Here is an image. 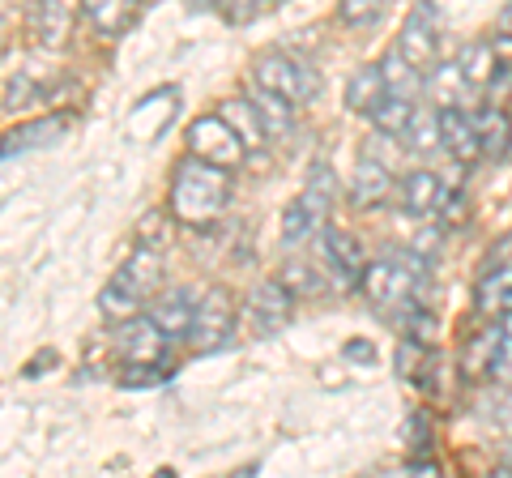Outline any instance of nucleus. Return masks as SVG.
Listing matches in <instances>:
<instances>
[{
	"instance_id": "2f4dec72",
	"label": "nucleus",
	"mask_w": 512,
	"mask_h": 478,
	"mask_svg": "<svg viewBox=\"0 0 512 478\" xmlns=\"http://www.w3.org/2000/svg\"><path fill=\"white\" fill-rule=\"evenodd\" d=\"M402 137L410 141V150H436L440 146V111H419L414 107V116H410Z\"/></svg>"
},
{
	"instance_id": "5701e85b",
	"label": "nucleus",
	"mask_w": 512,
	"mask_h": 478,
	"mask_svg": "<svg viewBox=\"0 0 512 478\" xmlns=\"http://www.w3.org/2000/svg\"><path fill=\"white\" fill-rule=\"evenodd\" d=\"M218 116L227 120L231 129L239 133V141H244L248 150H252V146H261V141H265V124H261V116H256L252 99H231V103H222Z\"/></svg>"
},
{
	"instance_id": "72a5a7b5",
	"label": "nucleus",
	"mask_w": 512,
	"mask_h": 478,
	"mask_svg": "<svg viewBox=\"0 0 512 478\" xmlns=\"http://www.w3.org/2000/svg\"><path fill=\"white\" fill-rule=\"evenodd\" d=\"M99 308H103L107 321H128V316H137V312H141V299H133V295L124 291V286L107 282V286H103V295H99Z\"/></svg>"
},
{
	"instance_id": "c756f323",
	"label": "nucleus",
	"mask_w": 512,
	"mask_h": 478,
	"mask_svg": "<svg viewBox=\"0 0 512 478\" xmlns=\"http://www.w3.org/2000/svg\"><path fill=\"white\" fill-rule=\"evenodd\" d=\"M316 227H320V218H316L303 201H291V205H286V214H282V239H286V248L308 244V235H312Z\"/></svg>"
},
{
	"instance_id": "f03ea898",
	"label": "nucleus",
	"mask_w": 512,
	"mask_h": 478,
	"mask_svg": "<svg viewBox=\"0 0 512 478\" xmlns=\"http://www.w3.org/2000/svg\"><path fill=\"white\" fill-rule=\"evenodd\" d=\"M419 278H423V261L397 252V257H380L372 265H363L359 286H363V295L372 299L376 308H402V304L414 299Z\"/></svg>"
},
{
	"instance_id": "20e7f679",
	"label": "nucleus",
	"mask_w": 512,
	"mask_h": 478,
	"mask_svg": "<svg viewBox=\"0 0 512 478\" xmlns=\"http://www.w3.org/2000/svg\"><path fill=\"white\" fill-rule=\"evenodd\" d=\"M188 154H197V158H205V163L231 171V167L244 163L248 146L239 141V133L231 129V124L214 111V116H197L188 124Z\"/></svg>"
},
{
	"instance_id": "39448f33",
	"label": "nucleus",
	"mask_w": 512,
	"mask_h": 478,
	"mask_svg": "<svg viewBox=\"0 0 512 478\" xmlns=\"http://www.w3.org/2000/svg\"><path fill=\"white\" fill-rule=\"evenodd\" d=\"M231 329H235V304H231V295L222 291V286H214V291H205V295L197 299L188 342H192V350L210 355V350H218L222 342L231 338Z\"/></svg>"
},
{
	"instance_id": "6e6552de",
	"label": "nucleus",
	"mask_w": 512,
	"mask_h": 478,
	"mask_svg": "<svg viewBox=\"0 0 512 478\" xmlns=\"http://www.w3.org/2000/svg\"><path fill=\"white\" fill-rule=\"evenodd\" d=\"M82 0H35L30 5V35H35L39 47H69L73 39V22Z\"/></svg>"
},
{
	"instance_id": "f3484780",
	"label": "nucleus",
	"mask_w": 512,
	"mask_h": 478,
	"mask_svg": "<svg viewBox=\"0 0 512 478\" xmlns=\"http://www.w3.org/2000/svg\"><path fill=\"white\" fill-rule=\"evenodd\" d=\"M175 116V90H158V116H154V94H146V103H137V111L128 116V137L146 141L158 137Z\"/></svg>"
},
{
	"instance_id": "dca6fc26",
	"label": "nucleus",
	"mask_w": 512,
	"mask_h": 478,
	"mask_svg": "<svg viewBox=\"0 0 512 478\" xmlns=\"http://www.w3.org/2000/svg\"><path fill=\"white\" fill-rule=\"evenodd\" d=\"M440 197H444V184L440 175L431 171H410L402 180V210L414 214V218H427L440 210Z\"/></svg>"
},
{
	"instance_id": "473e14b6",
	"label": "nucleus",
	"mask_w": 512,
	"mask_h": 478,
	"mask_svg": "<svg viewBox=\"0 0 512 478\" xmlns=\"http://www.w3.org/2000/svg\"><path fill=\"white\" fill-rule=\"evenodd\" d=\"M137 244L163 252L171 244V210H146L137 222Z\"/></svg>"
},
{
	"instance_id": "a19ab883",
	"label": "nucleus",
	"mask_w": 512,
	"mask_h": 478,
	"mask_svg": "<svg viewBox=\"0 0 512 478\" xmlns=\"http://www.w3.org/2000/svg\"><path fill=\"white\" fill-rule=\"evenodd\" d=\"M431 333H436V316H427L423 308H414V312H410V338H419V342L427 346Z\"/></svg>"
},
{
	"instance_id": "c03bdc74",
	"label": "nucleus",
	"mask_w": 512,
	"mask_h": 478,
	"mask_svg": "<svg viewBox=\"0 0 512 478\" xmlns=\"http://www.w3.org/2000/svg\"><path fill=\"white\" fill-rule=\"evenodd\" d=\"M504 478H512V440H508V449H504V466H500Z\"/></svg>"
},
{
	"instance_id": "f704fd0d",
	"label": "nucleus",
	"mask_w": 512,
	"mask_h": 478,
	"mask_svg": "<svg viewBox=\"0 0 512 478\" xmlns=\"http://www.w3.org/2000/svg\"><path fill=\"white\" fill-rule=\"evenodd\" d=\"M282 286L291 295H316L320 291V278H316V269L312 265H303V261H291L282 269Z\"/></svg>"
},
{
	"instance_id": "0eeeda50",
	"label": "nucleus",
	"mask_w": 512,
	"mask_h": 478,
	"mask_svg": "<svg viewBox=\"0 0 512 478\" xmlns=\"http://www.w3.org/2000/svg\"><path fill=\"white\" fill-rule=\"evenodd\" d=\"M167 333L163 325L154 321V316H128V321H120V333H116V350L124 363H163L167 355Z\"/></svg>"
},
{
	"instance_id": "a878e982",
	"label": "nucleus",
	"mask_w": 512,
	"mask_h": 478,
	"mask_svg": "<svg viewBox=\"0 0 512 478\" xmlns=\"http://www.w3.org/2000/svg\"><path fill=\"white\" fill-rule=\"evenodd\" d=\"M478 308H483V312L512 308V261L487 269V278L478 282Z\"/></svg>"
},
{
	"instance_id": "4468645a",
	"label": "nucleus",
	"mask_w": 512,
	"mask_h": 478,
	"mask_svg": "<svg viewBox=\"0 0 512 478\" xmlns=\"http://www.w3.org/2000/svg\"><path fill=\"white\" fill-rule=\"evenodd\" d=\"M192 312H197V299H192L184 286H171V291H163V295L154 299V308H150V316L163 325L167 338H188Z\"/></svg>"
},
{
	"instance_id": "4be33fe9",
	"label": "nucleus",
	"mask_w": 512,
	"mask_h": 478,
	"mask_svg": "<svg viewBox=\"0 0 512 478\" xmlns=\"http://www.w3.org/2000/svg\"><path fill=\"white\" fill-rule=\"evenodd\" d=\"M500 342H504V329L500 325H487L483 333H474V338L466 342V350H461V372L466 376H491V363L495 355H500Z\"/></svg>"
},
{
	"instance_id": "b1692460",
	"label": "nucleus",
	"mask_w": 512,
	"mask_h": 478,
	"mask_svg": "<svg viewBox=\"0 0 512 478\" xmlns=\"http://www.w3.org/2000/svg\"><path fill=\"white\" fill-rule=\"evenodd\" d=\"M380 73H384V86H389V94H402V99H414V94L423 90V73L414 69L410 60H406L402 52H397V47H393L389 56H384Z\"/></svg>"
},
{
	"instance_id": "37998d69",
	"label": "nucleus",
	"mask_w": 512,
	"mask_h": 478,
	"mask_svg": "<svg viewBox=\"0 0 512 478\" xmlns=\"http://www.w3.org/2000/svg\"><path fill=\"white\" fill-rule=\"evenodd\" d=\"M491 419H495V423H500V427H504V432L512 436V389H508V397H504V406H500V410H491Z\"/></svg>"
},
{
	"instance_id": "393cba45",
	"label": "nucleus",
	"mask_w": 512,
	"mask_h": 478,
	"mask_svg": "<svg viewBox=\"0 0 512 478\" xmlns=\"http://www.w3.org/2000/svg\"><path fill=\"white\" fill-rule=\"evenodd\" d=\"M478 146H483L487 158H504L508 146H512V120L504 116L500 107L483 111V120H478Z\"/></svg>"
},
{
	"instance_id": "7ed1b4c3",
	"label": "nucleus",
	"mask_w": 512,
	"mask_h": 478,
	"mask_svg": "<svg viewBox=\"0 0 512 478\" xmlns=\"http://www.w3.org/2000/svg\"><path fill=\"white\" fill-rule=\"evenodd\" d=\"M252 77H256V86L274 90V94H282V99H291V103H312L320 94L316 69L303 65V60L291 56V52H261L252 60Z\"/></svg>"
},
{
	"instance_id": "f8f14e48",
	"label": "nucleus",
	"mask_w": 512,
	"mask_h": 478,
	"mask_svg": "<svg viewBox=\"0 0 512 478\" xmlns=\"http://www.w3.org/2000/svg\"><path fill=\"white\" fill-rule=\"evenodd\" d=\"M69 129V116H43V120H26L18 129H9L0 137V158H13V154H26V150H39V146H52V141L64 137Z\"/></svg>"
},
{
	"instance_id": "aec40b11",
	"label": "nucleus",
	"mask_w": 512,
	"mask_h": 478,
	"mask_svg": "<svg viewBox=\"0 0 512 478\" xmlns=\"http://www.w3.org/2000/svg\"><path fill=\"white\" fill-rule=\"evenodd\" d=\"M500 65H504V60L495 56V43H487V39L470 43L466 52L457 56V69H461V77H466L474 90H487L495 82V73H500Z\"/></svg>"
},
{
	"instance_id": "9b49d317",
	"label": "nucleus",
	"mask_w": 512,
	"mask_h": 478,
	"mask_svg": "<svg viewBox=\"0 0 512 478\" xmlns=\"http://www.w3.org/2000/svg\"><path fill=\"white\" fill-rule=\"evenodd\" d=\"M440 146L457 163H474L483 154V146H478V120L466 116L461 107H440Z\"/></svg>"
},
{
	"instance_id": "2eb2a0df",
	"label": "nucleus",
	"mask_w": 512,
	"mask_h": 478,
	"mask_svg": "<svg viewBox=\"0 0 512 478\" xmlns=\"http://www.w3.org/2000/svg\"><path fill=\"white\" fill-rule=\"evenodd\" d=\"M389 188H393L389 167H384L376 154H363L355 163V180H350V201H355L359 210H367V205H376V201L389 197Z\"/></svg>"
},
{
	"instance_id": "a211bd4d",
	"label": "nucleus",
	"mask_w": 512,
	"mask_h": 478,
	"mask_svg": "<svg viewBox=\"0 0 512 478\" xmlns=\"http://www.w3.org/2000/svg\"><path fill=\"white\" fill-rule=\"evenodd\" d=\"M82 9L103 35H124V30H133V22H137L141 0H82Z\"/></svg>"
},
{
	"instance_id": "c85d7f7f",
	"label": "nucleus",
	"mask_w": 512,
	"mask_h": 478,
	"mask_svg": "<svg viewBox=\"0 0 512 478\" xmlns=\"http://www.w3.org/2000/svg\"><path fill=\"white\" fill-rule=\"evenodd\" d=\"M333 197H338L333 171H329L325 163H316V167H312V175H308V188L299 193V201L308 205V210H312L316 218H325V214H329V205H333Z\"/></svg>"
},
{
	"instance_id": "c9c22d12",
	"label": "nucleus",
	"mask_w": 512,
	"mask_h": 478,
	"mask_svg": "<svg viewBox=\"0 0 512 478\" xmlns=\"http://www.w3.org/2000/svg\"><path fill=\"white\" fill-rule=\"evenodd\" d=\"M414 372H427V346L419 338H406L397 346V376H414Z\"/></svg>"
},
{
	"instance_id": "6ab92c4d",
	"label": "nucleus",
	"mask_w": 512,
	"mask_h": 478,
	"mask_svg": "<svg viewBox=\"0 0 512 478\" xmlns=\"http://www.w3.org/2000/svg\"><path fill=\"white\" fill-rule=\"evenodd\" d=\"M384 94H389V86H384L380 65H363L359 73H350V82H346V107L359 111V116H372Z\"/></svg>"
},
{
	"instance_id": "423d86ee",
	"label": "nucleus",
	"mask_w": 512,
	"mask_h": 478,
	"mask_svg": "<svg viewBox=\"0 0 512 478\" xmlns=\"http://www.w3.org/2000/svg\"><path fill=\"white\" fill-rule=\"evenodd\" d=\"M397 52L419 73H431L436 69V56H440V30H436V9L427 5H414L410 18L402 22V35H397Z\"/></svg>"
},
{
	"instance_id": "e433bc0d",
	"label": "nucleus",
	"mask_w": 512,
	"mask_h": 478,
	"mask_svg": "<svg viewBox=\"0 0 512 478\" xmlns=\"http://www.w3.org/2000/svg\"><path fill=\"white\" fill-rule=\"evenodd\" d=\"M500 329H504V342H500V355L491 363V380H500L504 389H512V312L500 321Z\"/></svg>"
},
{
	"instance_id": "412c9836",
	"label": "nucleus",
	"mask_w": 512,
	"mask_h": 478,
	"mask_svg": "<svg viewBox=\"0 0 512 478\" xmlns=\"http://www.w3.org/2000/svg\"><path fill=\"white\" fill-rule=\"evenodd\" d=\"M252 107H256V116H261V124H265V137H291V129H295V103L291 99H282V94L256 86Z\"/></svg>"
},
{
	"instance_id": "cd10ccee",
	"label": "nucleus",
	"mask_w": 512,
	"mask_h": 478,
	"mask_svg": "<svg viewBox=\"0 0 512 478\" xmlns=\"http://www.w3.org/2000/svg\"><path fill=\"white\" fill-rule=\"evenodd\" d=\"M427 90H431V99H436L440 107H461V94L470 90V82L461 77L457 65H436L427 77Z\"/></svg>"
},
{
	"instance_id": "f257e3e1",
	"label": "nucleus",
	"mask_w": 512,
	"mask_h": 478,
	"mask_svg": "<svg viewBox=\"0 0 512 478\" xmlns=\"http://www.w3.org/2000/svg\"><path fill=\"white\" fill-rule=\"evenodd\" d=\"M227 205H231L227 167H214L197 154L180 158V167H175V175H171V193H167L171 218L184 222V227H192V231H205L227 214Z\"/></svg>"
},
{
	"instance_id": "bb28decb",
	"label": "nucleus",
	"mask_w": 512,
	"mask_h": 478,
	"mask_svg": "<svg viewBox=\"0 0 512 478\" xmlns=\"http://www.w3.org/2000/svg\"><path fill=\"white\" fill-rule=\"evenodd\" d=\"M410 116H414V99H402V94H384L380 107L372 111V124H376V133H384V137H402Z\"/></svg>"
},
{
	"instance_id": "79ce46f5",
	"label": "nucleus",
	"mask_w": 512,
	"mask_h": 478,
	"mask_svg": "<svg viewBox=\"0 0 512 478\" xmlns=\"http://www.w3.org/2000/svg\"><path fill=\"white\" fill-rule=\"evenodd\" d=\"M342 355H346L350 363H376V346H372V342H346Z\"/></svg>"
},
{
	"instance_id": "9d476101",
	"label": "nucleus",
	"mask_w": 512,
	"mask_h": 478,
	"mask_svg": "<svg viewBox=\"0 0 512 478\" xmlns=\"http://www.w3.org/2000/svg\"><path fill=\"white\" fill-rule=\"evenodd\" d=\"M111 282L124 286L128 295L146 304V299L158 291V286H163V257H158V248L137 244V248H133V257H128V261L120 265V274L111 278Z\"/></svg>"
},
{
	"instance_id": "7c9ffc66",
	"label": "nucleus",
	"mask_w": 512,
	"mask_h": 478,
	"mask_svg": "<svg viewBox=\"0 0 512 478\" xmlns=\"http://www.w3.org/2000/svg\"><path fill=\"white\" fill-rule=\"evenodd\" d=\"M389 0H338V22L350 30H367L384 18Z\"/></svg>"
},
{
	"instance_id": "ddd939ff",
	"label": "nucleus",
	"mask_w": 512,
	"mask_h": 478,
	"mask_svg": "<svg viewBox=\"0 0 512 478\" xmlns=\"http://www.w3.org/2000/svg\"><path fill=\"white\" fill-rule=\"evenodd\" d=\"M320 252H325V261H329V269L338 278H346V282H359V274H363V244L350 231H342V227H325V235H320Z\"/></svg>"
},
{
	"instance_id": "58836bf2",
	"label": "nucleus",
	"mask_w": 512,
	"mask_h": 478,
	"mask_svg": "<svg viewBox=\"0 0 512 478\" xmlns=\"http://www.w3.org/2000/svg\"><path fill=\"white\" fill-rule=\"evenodd\" d=\"M210 5L222 13L227 22H252V18H261L265 13V0H210Z\"/></svg>"
},
{
	"instance_id": "4c0bfd02",
	"label": "nucleus",
	"mask_w": 512,
	"mask_h": 478,
	"mask_svg": "<svg viewBox=\"0 0 512 478\" xmlns=\"http://www.w3.org/2000/svg\"><path fill=\"white\" fill-rule=\"evenodd\" d=\"M39 99V86L30 82V77H9L5 86H0V107H30Z\"/></svg>"
},
{
	"instance_id": "1a4fd4ad",
	"label": "nucleus",
	"mask_w": 512,
	"mask_h": 478,
	"mask_svg": "<svg viewBox=\"0 0 512 478\" xmlns=\"http://www.w3.org/2000/svg\"><path fill=\"white\" fill-rule=\"evenodd\" d=\"M248 312H252V329L256 333H278L295 312V295L282 286V278H265L252 286L248 295Z\"/></svg>"
},
{
	"instance_id": "ea45409f",
	"label": "nucleus",
	"mask_w": 512,
	"mask_h": 478,
	"mask_svg": "<svg viewBox=\"0 0 512 478\" xmlns=\"http://www.w3.org/2000/svg\"><path fill=\"white\" fill-rule=\"evenodd\" d=\"M436 214H444V227H453V222H461V218H466V193H444Z\"/></svg>"
}]
</instances>
